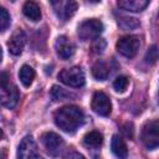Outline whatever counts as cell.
Returning a JSON list of instances; mask_svg holds the SVG:
<instances>
[{
  "label": "cell",
  "mask_w": 159,
  "mask_h": 159,
  "mask_svg": "<svg viewBox=\"0 0 159 159\" xmlns=\"http://www.w3.org/2000/svg\"><path fill=\"white\" fill-rule=\"evenodd\" d=\"M103 31V24L97 20V19H88L84 20L78 25L77 29V35L80 36L81 40L87 41V40H96Z\"/></svg>",
  "instance_id": "7a4b0ae2"
},
{
  "label": "cell",
  "mask_w": 159,
  "mask_h": 159,
  "mask_svg": "<svg viewBox=\"0 0 159 159\" xmlns=\"http://www.w3.org/2000/svg\"><path fill=\"white\" fill-rule=\"evenodd\" d=\"M0 102L7 107V108H14L17 102H19V91L14 84H7L2 88H0Z\"/></svg>",
  "instance_id": "7c38bea8"
},
{
  "label": "cell",
  "mask_w": 159,
  "mask_h": 159,
  "mask_svg": "<svg viewBox=\"0 0 159 159\" xmlns=\"http://www.w3.org/2000/svg\"><path fill=\"white\" fill-rule=\"evenodd\" d=\"M25 43H26V35L21 29H17L7 41V47L10 53H12L14 56L20 55L25 47Z\"/></svg>",
  "instance_id": "8fae6325"
},
{
  "label": "cell",
  "mask_w": 159,
  "mask_h": 159,
  "mask_svg": "<svg viewBox=\"0 0 159 159\" xmlns=\"http://www.w3.org/2000/svg\"><path fill=\"white\" fill-rule=\"evenodd\" d=\"M63 159H84V157H83L82 154L77 153V152H71V153H68Z\"/></svg>",
  "instance_id": "4316f807"
},
{
  "label": "cell",
  "mask_w": 159,
  "mask_h": 159,
  "mask_svg": "<svg viewBox=\"0 0 159 159\" xmlns=\"http://www.w3.org/2000/svg\"><path fill=\"white\" fill-rule=\"evenodd\" d=\"M1 57H2V51H1V47H0V61H1Z\"/></svg>",
  "instance_id": "83f0119b"
},
{
  "label": "cell",
  "mask_w": 159,
  "mask_h": 159,
  "mask_svg": "<svg viewBox=\"0 0 159 159\" xmlns=\"http://www.w3.org/2000/svg\"><path fill=\"white\" fill-rule=\"evenodd\" d=\"M106 45H107V42H106L104 39L97 37L92 43V50H93L94 53H102L104 51V48H106Z\"/></svg>",
  "instance_id": "603a6c76"
},
{
  "label": "cell",
  "mask_w": 159,
  "mask_h": 159,
  "mask_svg": "<svg viewBox=\"0 0 159 159\" xmlns=\"http://www.w3.org/2000/svg\"><path fill=\"white\" fill-rule=\"evenodd\" d=\"M111 149H112L113 154L118 159H127V157H128V148H127L125 142L122 139V137H119L117 134L112 137Z\"/></svg>",
  "instance_id": "4fadbf2b"
},
{
  "label": "cell",
  "mask_w": 159,
  "mask_h": 159,
  "mask_svg": "<svg viewBox=\"0 0 159 159\" xmlns=\"http://www.w3.org/2000/svg\"><path fill=\"white\" fill-rule=\"evenodd\" d=\"M91 107L93 112H96L99 116H108L112 111V104L109 98L103 92H96L92 97Z\"/></svg>",
  "instance_id": "9c48e42d"
},
{
  "label": "cell",
  "mask_w": 159,
  "mask_h": 159,
  "mask_svg": "<svg viewBox=\"0 0 159 159\" xmlns=\"http://www.w3.org/2000/svg\"><path fill=\"white\" fill-rule=\"evenodd\" d=\"M22 12L31 21H39L41 19L40 6L36 2H34V1H26L24 4V6H22Z\"/></svg>",
  "instance_id": "2e32d148"
},
{
  "label": "cell",
  "mask_w": 159,
  "mask_h": 159,
  "mask_svg": "<svg viewBox=\"0 0 159 159\" xmlns=\"http://www.w3.org/2000/svg\"><path fill=\"white\" fill-rule=\"evenodd\" d=\"M9 25H10V15L2 6H0V32L5 31L9 27Z\"/></svg>",
  "instance_id": "7402d4cb"
},
{
  "label": "cell",
  "mask_w": 159,
  "mask_h": 159,
  "mask_svg": "<svg viewBox=\"0 0 159 159\" xmlns=\"http://www.w3.org/2000/svg\"><path fill=\"white\" fill-rule=\"evenodd\" d=\"M128 83H129V80L127 76H118L113 82V87L117 92H123L128 87Z\"/></svg>",
  "instance_id": "44dd1931"
},
{
  "label": "cell",
  "mask_w": 159,
  "mask_h": 159,
  "mask_svg": "<svg viewBox=\"0 0 159 159\" xmlns=\"http://www.w3.org/2000/svg\"><path fill=\"white\" fill-rule=\"evenodd\" d=\"M139 47H140V40L135 35H125V36H122L117 41L118 52L128 58L134 57L137 55Z\"/></svg>",
  "instance_id": "3957f363"
},
{
  "label": "cell",
  "mask_w": 159,
  "mask_h": 159,
  "mask_svg": "<svg viewBox=\"0 0 159 159\" xmlns=\"http://www.w3.org/2000/svg\"><path fill=\"white\" fill-rule=\"evenodd\" d=\"M17 158L19 159H41L39 153L37 145L31 135H26L19 144L17 149Z\"/></svg>",
  "instance_id": "52a82bcc"
},
{
  "label": "cell",
  "mask_w": 159,
  "mask_h": 159,
  "mask_svg": "<svg viewBox=\"0 0 159 159\" xmlns=\"http://www.w3.org/2000/svg\"><path fill=\"white\" fill-rule=\"evenodd\" d=\"M55 50H56V53L60 58L67 60L75 53L76 47H75V43L68 37L60 36V37H57V40L55 42Z\"/></svg>",
  "instance_id": "30bf717a"
},
{
  "label": "cell",
  "mask_w": 159,
  "mask_h": 159,
  "mask_svg": "<svg viewBox=\"0 0 159 159\" xmlns=\"http://www.w3.org/2000/svg\"><path fill=\"white\" fill-rule=\"evenodd\" d=\"M143 144L148 149H157L159 144V135H158V120L153 119L144 124L140 134Z\"/></svg>",
  "instance_id": "5b68a950"
},
{
  "label": "cell",
  "mask_w": 159,
  "mask_h": 159,
  "mask_svg": "<svg viewBox=\"0 0 159 159\" xmlns=\"http://www.w3.org/2000/svg\"><path fill=\"white\" fill-rule=\"evenodd\" d=\"M51 5L53 7L55 14L57 15L58 19L61 20H68L77 10V2L76 1H62V0H57V1H51Z\"/></svg>",
  "instance_id": "ba28073f"
},
{
  "label": "cell",
  "mask_w": 159,
  "mask_h": 159,
  "mask_svg": "<svg viewBox=\"0 0 159 159\" xmlns=\"http://www.w3.org/2000/svg\"><path fill=\"white\" fill-rule=\"evenodd\" d=\"M41 142H42V145L43 148L46 149V152L52 155V157H56L61 153L65 143H63V139L53 133V132H46L41 135Z\"/></svg>",
  "instance_id": "8992f818"
},
{
  "label": "cell",
  "mask_w": 159,
  "mask_h": 159,
  "mask_svg": "<svg viewBox=\"0 0 159 159\" xmlns=\"http://www.w3.org/2000/svg\"><path fill=\"white\" fill-rule=\"evenodd\" d=\"M51 96L55 101H66V99H70V98H73L75 96L72 93H70L68 91L63 89L62 87H58V86H53L52 89H51Z\"/></svg>",
  "instance_id": "d6986e66"
},
{
  "label": "cell",
  "mask_w": 159,
  "mask_h": 159,
  "mask_svg": "<svg viewBox=\"0 0 159 159\" xmlns=\"http://www.w3.org/2000/svg\"><path fill=\"white\" fill-rule=\"evenodd\" d=\"M158 60V50H157V46H152L148 52H147V56H145V61L149 62V63H155Z\"/></svg>",
  "instance_id": "cb8c5ba5"
},
{
  "label": "cell",
  "mask_w": 159,
  "mask_h": 159,
  "mask_svg": "<svg viewBox=\"0 0 159 159\" xmlns=\"http://www.w3.org/2000/svg\"><path fill=\"white\" fill-rule=\"evenodd\" d=\"M58 80L61 82H63L65 84L70 86V87H75V88H80L84 84V73L83 71L75 66L71 68H65L58 73Z\"/></svg>",
  "instance_id": "277c9868"
},
{
  "label": "cell",
  "mask_w": 159,
  "mask_h": 159,
  "mask_svg": "<svg viewBox=\"0 0 159 159\" xmlns=\"http://www.w3.org/2000/svg\"><path fill=\"white\" fill-rule=\"evenodd\" d=\"M56 125L66 133H75L84 122L83 112L76 106H65L53 114Z\"/></svg>",
  "instance_id": "6da1fadb"
},
{
  "label": "cell",
  "mask_w": 159,
  "mask_h": 159,
  "mask_svg": "<svg viewBox=\"0 0 159 159\" xmlns=\"http://www.w3.org/2000/svg\"><path fill=\"white\" fill-rule=\"evenodd\" d=\"M102 143H103V135L97 130L88 132L83 137V144L88 148H99Z\"/></svg>",
  "instance_id": "e0dca14e"
},
{
  "label": "cell",
  "mask_w": 159,
  "mask_h": 159,
  "mask_svg": "<svg viewBox=\"0 0 159 159\" xmlns=\"http://www.w3.org/2000/svg\"><path fill=\"white\" fill-rule=\"evenodd\" d=\"M19 78H20L21 83L25 87H29L32 83L34 78H35V71H34V68L30 67L29 65H24L20 68V71H19Z\"/></svg>",
  "instance_id": "ac0fdd59"
},
{
  "label": "cell",
  "mask_w": 159,
  "mask_h": 159,
  "mask_svg": "<svg viewBox=\"0 0 159 159\" xmlns=\"http://www.w3.org/2000/svg\"><path fill=\"white\" fill-rule=\"evenodd\" d=\"M9 84V76L5 72H0V88Z\"/></svg>",
  "instance_id": "484cf974"
},
{
  "label": "cell",
  "mask_w": 159,
  "mask_h": 159,
  "mask_svg": "<svg viewBox=\"0 0 159 159\" xmlns=\"http://www.w3.org/2000/svg\"><path fill=\"white\" fill-rule=\"evenodd\" d=\"M122 132L127 138H133V124L132 123H125L122 127Z\"/></svg>",
  "instance_id": "d4e9b609"
},
{
  "label": "cell",
  "mask_w": 159,
  "mask_h": 159,
  "mask_svg": "<svg viewBox=\"0 0 159 159\" xmlns=\"http://www.w3.org/2000/svg\"><path fill=\"white\" fill-rule=\"evenodd\" d=\"M109 73H111V68H109L108 63H106L104 61H97L92 66V75L98 81L107 80L108 76H109Z\"/></svg>",
  "instance_id": "9a60e30c"
},
{
  "label": "cell",
  "mask_w": 159,
  "mask_h": 159,
  "mask_svg": "<svg viewBox=\"0 0 159 159\" xmlns=\"http://www.w3.org/2000/svg\"><path fill=\"white\" fill-rule=\"evenodd\" d=\"M118 25L122 29L128 30V29H135V27H138L139 26V22L134 17H122V19H118Z\"/></svg>",
  "instance_id": "ffe728a7"
},
{
  "label": "cell",
  "mask_w": 159,
  "mask_h": 159,
  "mask_svg": "<svg viewBox=\"0 0 159 159\" xmlns=\"http://www.w3.org/2000/svg\"><path fill=\"white\" fill-rule=\"evenodd\" d=\"M117 5L124 10L138 12V11H143L149 5V1L147 0H119Z\"/></svg>",
  "instance_id": "5bb4252c"
},
{
  "label": "cell",
  "mask_w": 159,
  "mask_h": 159,
  "mask_svg": "<svg viewBox=\"0 0 159 159\" xmlns=\"http://www.w3.org/2000/svg\"><path fill=\"white\" fill-rule=\"evenodd\" d=\"M1 138H2V130L0 129V139H1Z\"/></svg>",
  "instance_id": "f1b7e54d"
}]
</instances>
